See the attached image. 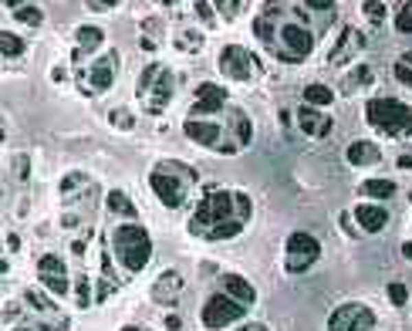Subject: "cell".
<instances>
[{"label":"cell","mask_w":412,"mask_h":331,"mask_svg":"<svg viewBox=\"0 0 412 331\" xmlns=\"http://www.w3.org/2000/svg\"><path fill=\"white\" fill-rule=\"evenodd\" d=\"M267 47L274 51L277 61H284V65H301V61L314 51V31L304 24V10L284 7L281 17H277L274 38H271Z\"/></svg>","instance_id":"6da1fadb"},{"label":"cell","mask_w":412,"mask_h":331,"mask_svg":"<svg viewBox=\"0 0 412 331\" xmlns=\"http://www.w3.org/2000/svg\"><path fill=\"white\" fill-rule=\"evenodd\" d=\"M38 277H41L44 290L54 294V297H65L68 288H71V281H68V267H65V260H61L58 253H44L41 260H38Z\"/></svg>","instance_id":"4fadbf2b"},{"label":"cell","mask_w":412,"mask_h":331,"mask_svg":"<svg viewBox=\"0 0 412 331\" xmlns=\"http://www.w3.org/2000/svg\"><path fill=\"white\" fill-rule=\"evenodd\" d=\"M345 159H348L352 166H375L378 159H382V149H378L371 139H355V142H348Z\"/></svg>","instance_id":"d6986e66"},{"label":"cell","mask_w":412,"mask_h":331,"mask_svg":"<svg viewBox=\"0 0 412 331\" xmlns=\"http://www.w3.org/2000/svg\"><path fill=\"white\" fill-rule=\"evenodd\" d=\"M237 220V207H233V193L230 190H213L200 200V207L190 216V233L193 237H206L216 223Z\"/></svg>","instance_id":"277c9868"},{"label":"cell","mask_w":412,"mask_h":331,"mask_svg":"<svg viewBox=\"0 0 412 331\" xmlns=\"http://www.w3.org/2000/svg\"><path fill=\"white\" fill-rule=\"evenodd\" d=\"M10 271V264H7V257H0V274H7Z\"/></svg>","instance_id":"681fc988"},{"label":"cell","mask_w":412,"mask_h":331,"mask_svg":"<svg viewBox=\"0 0 412 331\" xmlns=\"http://www.w3.org/2000/svg\"><path fill=\"white\" fill-rule=\"evenodd\" d=\"M105 207L112 209L115 216H125L128 223H135V216H139V209H135V203H132V200L125 196L122 190H112V193L105 196Z\"/></svg>","instance_id":"603a6c76"},{"label":"cell","mask_w":412,"mask_h":331,"mask_svg":"<svg viewBox=\"0 0 412 331\" xmlns=\"http://www.w3.org/2000/svg\"><path fill=\"white\" fill-rule=\"evenodd\" d=\"M112 250L128 274H139L152 260V237L139 223H119L112 230Z\"/></svg>","instance_id":"7a4b0ae2"},{"label":"cell","mask_w":412,"mask_h":331,"mask_svg":"<svg viewBox=\"0 0 412 331\" xmlns=\"http://www.w3.org/2000/svg\"><path fill=\"white\" fill-rule=\"evenodd\" d=\"M24 301H27L34 311H41V315H54V311H58L54 297H51V294H44V290H38V288H27V290H24Z\"/></svg>","instance_id":"83f0119b"},{"label":"cell","mask_w":412,"mask_h":331,"mask_svg":"<svg viewBox=\"0 0 412 331\" xmlns=\"http://www.w3.org/2000/svg\"><path fill=\"white\" fill-rule=\"evenodd\" d=\"M240 331H267L264 325H247V328H240Z\"/></svg>","instance_id":"f907efd6"},{"label":"cell","mask_w":412,"mask_h":331,"mask_svg":"<svg viewBox=\"0 0 412 331\" xmlns=\"http://www.w3.org/2000/svg\"><path fill=\"white\" fill-rule=\"evenodd\" d=\"M375 328V311L362 301L338 304L328 315V331H371Z\"/></svg>","instance_id":"9c48e42d"},{"label":"cell","mask_w":412,"mask_h":331,"mask_svg":"<svg viewBox=\"0 0 412 331\" xmlns=\"http://www.w3.org/2000/svg\"><path fill=\"white\" fill-rule=\"evenodd\" d=\"M190 183H196V172L190 169V166L183 163H159L152 172H149V186H152V193L159 196V203L169 209L183 207V200H186V186Z\"/></svg>","instance_id":"3957f363"},{"label":"cell","mask_w":412,"mask_h":331,"mask_svg":"<svg viewBox=\"0 0 412 331\" xmlns=\"http://www.w3.org/2000/svg\"><path fill=\"white\" fill-rule=\"evenodd\" d=\"M172 88H176L172 71H169L165 65H159V61H152V65H146V71L139 75V102L146 105L149 115H159L165 105L172 102Z\"/></svg>","instance_id":"5b68a950"},{"label":"cell","mask_w":412,"mask_h":331,"mask_svg":"<svg viewBox=\"0 0 412 331\" xmlns=\"http://www.w3.org/2000/svg\"><path fill=\"white\" fill-rule=\"evenodd\" d=\"M358 193L369 200H389V196H396V183L392 179H362Z\"/></svg>","instance_id":"cb8c5ba5"},{"label":"cell","mask_w":412,"mask_h":331,"mask_svg":"<svg viewBox=\"0 0 412 331\" xmlns=\"http://www.w3.org/2000/svg\"><path fill=\"white\" fill-rule=\"evenodd\" d=\"M213 7H216L227 21H233V17H237V10H240L244 3H240V0H230V3H227V0H220V3H213Z\"/></svg>","instance_id":"f35d334b"},{"label":"cell","mask_w":412,"mask_h":331,"mask_svg":"<svg viewBox=\"0 0 412 331\" xmlns=\"http://www.w3.org/2000/svg\"><path fill=\"white\" fill-rule=\"evenodd\" d=\"M331 125H334V119H328L321 109H311V105H301V109H297V128H301L308 139H325V135H331Z\"/></svg>","instance_id":"9a60e30c"},{"label":"cell","mask_w":412,"mask_h":331,"mask_svg":"<svg viewBox=\"0 0 412 331\" xmlns=\"http://www.w3.org/2000/svg\"><path fill=\"white\" fill-rule=\"evenodd\" d=\"M193 10H196V14H200V17H203L206 24H209V21H213V3H196V7H193Z\"/></svg>","instance_id":"ee69618b"},{"label":"cell","mask_w":412,"mask_h":331,"mask_svg":"<svg viewBox=\"0 0 412 331\" xmlns=\"http://www.w3.org/2000/svg\"><path fill=\"white\" fill-rule=\"evenodd\" d=\"M396 27H399V34H412V7L409 3L399 7V14H396Z\"/></svg>","instance_id":"d6a6232c"},{"label":"cell","mask_w":412,"mask_h":331,"mask_svg":"<svg viewBox=\"0 0 412 331\" xmlns=\"http://www.w3.org/2000/svg\"><path fill=\"white\" fill-rule=\"evenodd\" d=\"M247 315V308L244 304H237L233 297H227V294H209L206 297V304H203V325L206 328H213V331H220V328H227V325H233V321H240Z\"/></svg>","instance_id":"30bf717a"},{"label":"cell","mask_w":412,"mask_h":331,"mask_svg":"<svg viewBox=\"0 0 412 331\" xmlns=\"http://www.w3.org/2000/svg\"><path fill=\"white\" fill-rule=\"evenodd\" d=\"M71 250H75V253L82 257V253H84V240H75V244H71Z\"/></svg>","instance_id":"c3c4849f"},{"label":"cell","mask_w":412,"mask_h":331,"mask_svg":"<svg viewBox=\"0 0 412 331\" xmlns=\"http://www.w3.org/2000/svg\"><path fill=\"white\" fill-rule=\"evenodd\" d=\"M0 318L10 325V321H17V318H21V308H17V304H7V308L0 311Z\"/></svg>","instance_id":"b9f144b4"},{"label":"cell","mask_w":412,"mask_h":331,"mask_svg":"<svg viewBox=\"0 0 412 331\" xmlns=\"http://www.w3.org/2000/svg\"><path fill=\"white\" fill-rule=\"evenodd\" d=\"M115 3L112 0H88V10H98V14H108Z\"/></svg>","instance_id":"60d3db41"},{"label":"cell","mask_w":412,"mask_h":331,"mask_svg":"<svg viewBox=\"0 0 412 331\" xmlns=\"http://www.w3.org/2000/svg\"><path fill=\"white\" fill-rule=\"evenodd\" d=\"M14 17L27 27H41L44 24V10L38 3H14Z\"/></svg>","instance_id":"4316f807"},{"label":"cell","mask_w":412,"mask_h":331,"mask_svg":"<svg viewBox=\"0 0 412 331\" xmlns=\"http://www.w3.org/2000/svg\"><path fill=\"white\" fill-rule=\"evenodd\" d=\"M10 331H38V328H24V325H21V328H10Z\"/></svg>","instance_id":"f5cc1de1"},{"label":"cell","mask_w":412,"mask_h":331,"mask_svg":"<svg viewBox=\"0 0 412 331\" xmlns=\"http://www.w3.org/2000/svg\"><path fill=\"white\" fill-rule=\"evenodd\" d=\"M385 294H389V301H392L396 308H406V304H409V288H406L402 281H392V284L385 288Z\"/></svg>","instance_id":"4dcf8cb0"},{"label":"cell","mask_w":412,"mask_h":331,"mask_svg":"<svg viewBox=\"0 0 412 331\" xmlns=\"http://www.w3.org/2000/svg\"><path fill=\"white\" fill-rule=\"evenodd\" d=\"M115 68H119V51H108L105 58L91 61L82 71V91L84 95H102V91H108L112 82H115Z\"/></svg>","instance_id":"8fae6325"},{"label":"cell","mask_w":412,"mask_h":331,"mask_svg":"<svg viewBox=\"0 0 412 331\" xmlns=\"http://www.w3.org/2000/svg\"><path fill=\"white\" fill-rule=\"evenodd\" d=\"M75 294H78V308H91V281L88 277H78Z\"/></svg>","instance_id":"8d00e7d4"},{"label":"cell","mask_w":412,"mask_h":331,"mask_svg":"<svg viewBox=\"0 0 412 331\" xmlns=\"http://www.w3.org/2000/svg\"><path fill=\"white\" fill-rule=\"evenodd\" d=\"M237 233H244V223H240V220H227V223H216V227L206 233V240H230V237H237Z\"/></svg>","instance_id":"f546056e"},{"label":"cell","mask_w":412,"mask_h":331,"mask_svg":"<svg viewBox=\"0 0 412 331\" xmlns=\"http://www.w3.org/2000/svg\"><path fill=\"white\" fill-rule=\"evenodd\" d=\"M318 257H321V240H318L314 233L297 230V233L288 237V244H284V267H288L290 274L311 271V267L318 264Z\"/></svg>","instance_id":"ba28073f"},{"label":"cell","mask_w":412,"mask_h":331,"mask_svg":"<svg viewBox=\"0 0 412 331\" xmlns=\"http://www.w3.org/2000/svg\"><path fill=\"white\" fill-rule=\"evenodd\" d=\"M371 84V68L369 65H355V71L341 82V95H355V88H365Z\"/></svg>","instance_id":"484cf974"},{"label":"cell","mask_w":412,"mask_h":331,"mask_svg":"<svg viewBox=\"0 0 412 331\" xmlns=\"http://www.w3.org/2000/svg\"><path fill=\"white\" fill-rule=\"evenodd\" d=\"M17 179H27V156L17 159Z\"/></svg>","instance_id":"f6af8a7d"},{"label":"cell","mask_w":412,"mask_h":331,"mask_svg":"<svg viewBox=\"0 0 412 331\" xmlns=\"http://www.w3.org/2000/svg\"><path fill=\"white\" fill-rule=\"evenodd\" d=\"M257 65H260V61L250 54L244 44H227V47L220 51V71H223L227 78H233V82H247V78H253Z\"/></svg>","instance_id":"7c38bea8"},{"label":"cell","mask_w":412,"mask_h":331,"mask_svg":"<svg viewBox=\"0 0 412 331\" xmlns=\"http://www.w3.org/2000/svg\"><path fill=\"white\" fill-rule=\"evenodd\" d=\"M227 109V88L213 82H200L196 84V105L190 112V119H213Z\"/></svg>","instance_id":"5bb4252c"},{"label":"cell","mask_w":412,"mask_h":331,"mask_svg":"<svg viewBox=\"0 0 412 331\" xmlns=\"http://www.w3.org/2000/svg\"><path fill=\"white\" fill-rule=\"evenodd\" d=\"M352 220L365 230V233H382L385 227H389V209L378 207V203H358L355 213H352ZM358 230V233H362Z\"/></svg>","instance_id":"e0dca14e"},{"label":"cell","mask_w":412,"mask_h":331,"mask_svg":"<svg viewBox=\"0 0 412 331\" xmlns=\"http://www.w3.org/2000/svg\"><path fill=\"white\" fill-rule=\"evenodd\" d=\"M365 119L385 135H402L409 128V105L399 98H369Z\"/></svg>","instance_id":"8992f818"},{"label":"cell","mask_w":412,"mask_h":331,"mask_svg":"<svg viewBox=\"0 0 412 331\" xmlns=\"http://www.w3.org/2000/svg\"><path fill=\"white\" fill-rule=\"evenodd\" d=\"M220 294L233 297V301L244 304V308H250V304L257 301V288L250 284L247 277H240V274H223V277H220Z\"/></svg>","instance_id":"ac0fdd59"},{"label":"cell","mask_w":412,"mask_h":331,"mask_svg":"<svg viewBox=\"0 0 412 331\" xmlns=\"http://www.w3.org/2000/svg\"><path fill=\"white\" fill-rule=\"evenodd\" d=\"M75 38H78V44H75V61H84L91 51H98V47H102L105 31H102V27H91V24H82V27L75 31Z\"/></svg>","instance_id":"ffe728a7"},{"label":"cell","mask_w":412,"mask_h":331,"mask_svg":"<svg viewBox=\"0 0 412 331\" xmlns=\"http://www.w3.org/2000/svg\"><path fill=\"white\" fill-rule=\"evenodd\" d=\"M122 331H146V328H139V325H125Z\"/></svg>","instance_id":"816d5d0a"},{"label":"cell","mask_w":412,"mask_h":331,"mask_svg":"<svg viewBox=\"0 0 412 331\" xmlns=\"http://www.w3.org/2000/svg\"><path fill=\"white\" fill-rule=\"evenodd\" d=\"M362 10H365V17H369L371 24H382L385 21V3H375V0H369V3H362Z\"/></svg>","instance_id":"e575fe53"},{"label":"cell","mask_w":412,"mask_h":331,"mask_svg":"<svg viewBox=\"0 0 412 331\" xmlns=\"http://www.w3.org/2000/svg\"><path fill=\"white\" fill-rule=\"evenodd\" d=\"M396 78L402 84H412V58L409 54H402V58L396 61Z\"/></svg>","instance_id":"836d02e7"},{"label":"cell","mask_w":412,"mask_h":331,"mask_svg":"<svg viewBox=\"0 0 412 331\" xmlns=\"http://www.w3.org/2000/svg\"><path fill=\"white\" fill-rule=\"evenodd\" d=\"M362 47H365V34H362V31H355V27H345V31H341V38H338V44L331 47L328 65H345V61H352Z\"/></svg>","instance_id":"2e32d148"},{"label":"cell","mask_w":412,"mask_h":331,"mask_svg":"<svg viewBox=\"0 0 412 331\" xmlns=\"http://www.w3.org/2000/svg\"><path fill=\"white\" fill-rule=\"evenodd\" d=\"M82 183H88V176H84V172H71V176H65V179H61V193L68 196V193H71L75 186H82Z\"/></svg>","instance_id":"74e56055"},{"label":"cell","mask_w":412,"mask_h":331,"mask_svg":"<svg viewBox=\"0 0 412 331\" xmlns=\"http://www.w3.org/2000/svg\"><path fill=\"white\" fill-rule=\"evenodd\" d=\"M108 119H112V125H115V128H122V132H128V128L135 125L132 112H125V109H112V115H108Z\"/></svg>","instance_id":"d590c367"},{"label":"cell","mask_w":412,"mask_h":331,"mask_svg":"<svg viewBox=\"0 0 412 331\" xmlns=\"http://www.w3.org/2000/svg\"><path fill=\"white\" fill-rule=\"evenodd\" d=\"M223 125H227V135H230V142H233L237 152H240L244 146H250V119L240 109H230V119Z\"/></svg>","instance_id":"44dd1931"},{"label":"cell","mask_w":412,"mask_h":331,"mask_svg":"<svg viewBox=\"0 0 412 331\" xmlns=\"http://www.w3.org/2000/svg\"><path fill=\"white\" fill-rule=\"evenodd\" d=\"M179 290H183V277L176 271H165V274H159V281L152 284V297L159 304H172V297H179Z\"/></svg>","instance_id":"7402d4cb"},{"label":"cell","mask_w":412,"mask_h":331,"mask_svg":"<svg viewBox=\"0 0 412 331\" xmlns=\"http://www.w3.org/2000/svg\"><path fill=\"white\" fill-rule=\"evenodd\" d=\"M233 207H237V220H240V223H247L250 213H253V203H250L247 193H233Z\"/></svg>","instance_id":"1f68e13d"},{"label":"cell","mask_w":412,"mask_h":331,"mask_svg":"<svg viewBox=\"0 0 412 331\" xmlns=\"http://www.w3.org/2000/svg\"><path fill=\"white\" fill-rule=\"evenodd\" d=\"M183 132H186L196 146H203V149L223 152V156H233V152H237L233 142H230V135H227V125L216 122V119H186V122H183Z\"/></svg>","instance_id":"52a82bcc"},{"label":"cell","mask_w":412,"mask_h":331,"mask_svg":"<svg viewBox=\"0 0 412 331\" xmlns=\"http://www.w3.org/2000/svg\"><path fill=\"white\" fill-rule=\"evenodd\" d=\"M27 51V44L21 34H14V31H0V54L3 58H21Z\"/></svg>","instance_id":"f1b7e54d"},{"label":"cell","mask_w":412,"mask_h":331,"mask_svg":"<svg viewBox=\"0 0 412 331\" xmlns=\"http://www.w3.org/2000/svg\"><path fill=\"white\" fill-rule=\"evenodd\" d=\"M7 247H10V250H21V237H17V233H10V237H7Z\"/></svg>","instance_id":"7dc6e473"},{"label":"cell","mask_w":412,"mask_h":331,"mask_svg":"<svg viewBox=\"0 0 412 331\" xmlns=\"http://www.w3.org/2000/svg\"><path fill=\"white\" fill-rule=\"evenodd\" d=\"M334 102V88H328V84L314 82L304 88V105H311V109H325V105H331Z\"/></svg>","instance_id":"d4e9b609"},{"label":"cell","mask_w":412,"mask_h":331,"mask_svg":"<svg viewBox=\"0 0 412 331\" xmlns=\"http://www.w3.org/2000/svg\"><path fill=\"white\" fill-rule=\"evenodd\" d=\"M308 10H321V14H328V10H334V0H308Z\"/></svg>","instance_id":"ab89813d"},{"label":"cell","mask_w":412,"mask_h":331,"mask_svg":"<svg viewBox=\"0 0 412 331\" xmlns=\"http://www.w3.org/2000/svg\"><path fill=\"white\" fill-rule=\"evenodd\" d=\"M165 328H169V331H179V328H183V321H179L176 315H169V318H165Z\"/></svg>","instance_id":"bcb514c9"},{"label":"cell","mask_w":412,"mask_h":331,"mask_svg":"<svg viewBox=\"0 0 412 331\" xmlns=\"http://www.w3.org/2000/svg\"><path fill=\"white\" fill-rule=\"evenodd\" d=\"M341 227L348 237H358V227H352V213H341Z\"/></svg>","instance_id":"7bdbcfd3"}]
</instances>
